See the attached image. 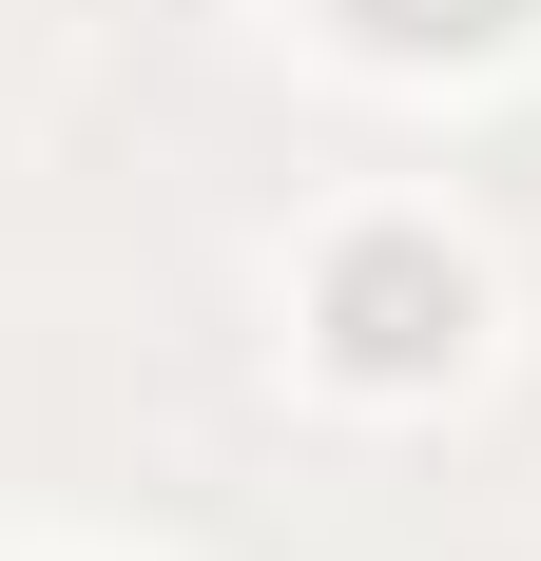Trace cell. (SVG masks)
<instances>
[{"mask_svg": "<svg viewBox=\"0 0 541 561\" xmlns=\"http://www.w3.org/2000/svg\"><path fill=\"white\" fill-rule=\"evenodd\" d=\"M445 330H464V290H445L426 252H348V348H368V368H426Z\"/></svg>", "mask_w": 541, "mask_h": 561, "instance_id": "6da1fadb", "label": "cell"}, {"mask_svg": "<svg viewBox=\"0 0 541 561\" xmlns=\"http://www.w3.org/2000/svg\"><path fill=\"white\" fill-rule=\"evenodd\" d=\"M348 20H368V39H503L522 0H348Z\"/></svg>", "mask_w": 541, "mask_h": 561, "instance_id": "7a4b0ae2", "label": "cell"}]
</instances>
